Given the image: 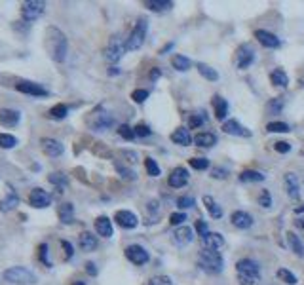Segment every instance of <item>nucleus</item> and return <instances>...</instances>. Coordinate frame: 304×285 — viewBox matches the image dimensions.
Listing matches in <instances>:
<instances>
[{
	"instance_id": "1",
	"label": "nucleus",
	"mask_w": 304,
	"mask_h": 285,
	"mask_svg": "<svg viewBox=\"0 0 304 285\" xmlns=\"http://www.w3.org/2000/svg\"><path fill=\"white\" fill-rule=\"evenodd\" d=\"M46 50L50 57L54 59L55 63H63L67 59V50H69V42H67V36L65 32L59 31L57 27H48L46 29Z\"/></svg>"
},
{
	"instance_id": "2",
	"label": "nucleus",
	"mask_w": 304,
	"mask_h": 285,
	"mask_svg": "<svg viewBox=\"0 0 304 285\" xmlns=\"http://www.w3.org/2000/svg\"><path fill=\"white\" fill-rule=\"evenodd\" d=\"M236 277L240 285H255L260 279V266L253 259H242L236 262Z\"/></svg>"
},
{
	"instance_id": "3",
	"label": "nucleus",
	"mask_w": 304,
	"mask_h": 285,
	"mask_svg": "<svg viewBox=\"0 0 304 285\" xmlns=\"http://www.w3.org/2000/svg\"><path fill=\"white\" fill-rule=\"evenodd\" d=\"M198 266L207 274H221L225 268V261H223V255L219 251L203 249L202 253L198 255Z\"/></svg>"
},
{
	"instance_id": "4",
	"label": "nucleus",
	"mask_w": 304,
	"mask_h": 285,
	"mask_svg": "<svg viewBox=\"0 0 304 285\" xmlns=\"http://www.w3.org/2000/svg\"><path fill=\"white\" fill-rule=\"evenodd\" d=\"M147 29H148V21L145 17H141L139 21L135 23V27H133V31L129 32V36L125 38V52H135V50H139L145 44Z\"/></svg>"
},
{
	"instance_id": "5",
	"label": "nucleus",
	"mask_w": 304,
	"mask_h": 285,
	"mask_svg": "<svg viewBox=\"0 0 304 285\" xmlns=\"http://www.w3.org/2000/svg\"><path fill=\"white\" fill-rule=\"evenodd\" d=\"M4 279L8 283H16V285L36 283V276L29 268H25V266H12V268H8L4 272Z\"/></svg>"
},
{
	"instance_id": "6",
	"label": "nucleus",
	"mask_w": 304,
	"mask_h": 285,
	"mask_svg": "<svg viewBox=\"0 0 304 285\" xmlns=\"http://www.w3.org/2000/svg\"><path fill=\"white\" fill-rule=\"evenodd\" d=\"M88 124L94 131H107L109 127L114 126V116L105 111L103 107H99L92 112V116L88 118Z\"/></svg>"
},
{
	"instance_id": "7",
	"label": "nucleus",
	"mask_w": 304,
	"mask_h": 285,
	"mask_svg": "<svg viewBox=\"0 0 304 285\" xmlns=\"http://www.w3.org/2000/svg\"><path fill=\"white\" fill-rule=\"evenodd\" d=\"M44 12H46V2L42 0H27L21 4V19L27 23L36 21L38 17H42Z\"/></svg>"
},
{
	"instance_id": "8",
	"label": "nucleus",
	"mask_w": 304,
	"mask_h": 285,
	"mask_svg": "<svg viewBox=\"0 0 304 285\" xmlns=\"http://www.w3.org/2000/svg\"><path fill=\"white\" fill-rule=\"evenodd\" d=\"M124 54H125V42L120 38V34H114L109 40V46L105 50V57H107V61H110V63H118Z\"/></svg>"
},
{
	"instance_id": "9",
	"label": "nucleus",
	"mask_w": 304,
	"mask_h": 285,
	"mask_svg": "<svg viewBox=\"0 0 304 285\" xmlns=\"http://www.w3.org/2000/svg\"><path fill=\"white\" fill-rule=\"evenodd\" d=\"M125 257H127V261L133 262V264H137V266L147 264V262L150 261V255H148L147 249L141 246H135V244L125 247Z\"/></svg>"
},
{
	"instance_id": "10",
	"label": "nucleus",
	"mask_w": 304,
	"mask_h": 285,
	"mask_svg": "<svg viewBox=\"0 0 304 285\" xmlns=\"http://www.w3.org/2000/svg\"><path fill=\"white\" fill-rule=\"evenodd\" d=\"M253 59H255V50L249 44H242V46L236 50V65H238V69L243 71V69L251 67Z\"/></svg>"
},
{
	"instance_id": "11",
	"label": "nucleus",
	"mask_w": 304,
	"mask_h": 285,
	"mask_svg": "<svg viewBox=\"0 0 304 285\" xmlns=\"http://www.w3.org/2000/svg\"><path fill=\"white\" fill-rule=\"evenodd\" d=\"M29 204L36 209H44V207H50L52 204V196L48 194L46 190L42 188H32L31 194H29Z\"/></svg>"
},
{
	"instance_id": "12",
	"label": "nucleus",
	"mask_w": 304,
	"mask_h": 285,
	"mask_svg": "<svg viewBox=\"0 0 304 285\" xmlns=\"http://www.w3.org/2000/svg\"><path fill=\"white\" fill-rule=\"evenodd\" d=\"M192 240H194V230L190 228V226H187V224H183V226L173 230V242L179 247L188 246Z\"/></svg>"
},
{
	"instance_id": "13",
	"label": "nucleus",
	"mask_w": 304,
	"mask_h": 285,
	"mask_svg": "<svg viewBox=\"0 0 304 285\" xmlns=\"http://www.w3.org/2000/svg\"><path fill=\"white\" fill-rule=\"evenodd\" d=\"M16 89L21 91V93L34 95V97H46L48 95L46 87H42L40 84H36V82H19V84H16Z\"/></svg>"
},
{
	"instance_id": "14",
	"label": "nucleus",
	"mask_w": 304,
	"mask_h": 285,
	"mask_svg": "<svg viewBox=\"0 0 304 285\" xmlns=\"http://www.w3.org/2000/svg\"><path fill=\"white\" fill-rule=\"evenodd\" d=\"M114 221L118 222V226H122V228L125 230H132L137 226V217H135V213H132V211H125V209H120V211H116V215H114Z\"/></svg>"
},
{
	"instance_id": "15",
	"label": "nucleus",
	"mask_w": 304,
	"mask_h": 285,
	"mask_svg": "<svg viewBox=\"0 0 304 285\" xmlns=\"http://www.w3.org/2000/svg\"><path fill=\"white\" fill-rule=\"evenodd\" d=\"M40 145H42V151L46 152L48 156H52V158L61 156L63 151H65V147H63L61 142L57 141V139H50V137L42 139V141H40Z\"/></svg>"
},
{
	"instance_id": "16",
	"label": "nucleus",
	"mask_w": 304,
	"mask_h": 285,
	"mask_svg": "<svg viewBox=\"0 0 304 285\" xmlns=\"http://www.w3.org/2000/svg\"><path fill=\"white\" fill-rule=\"evenodd\" d=\"M21 120V112L14 111V109H0V126L14 127L19 124Z\"/></svg>"
},
{
	"instance_id": "17",
	"label": "nucleus",
	"mask_w": 304,
	"mask_h": 285,
	"mask_svg": "<svg viewBox=\"0 0 304 285\" xmlns=\"http://www.w3.org/2000/svg\"><path fill=\"white\" fill-rule=\"evenodd\" d=\"M6 188H8L6 198L0 200V211H2V213H8L12 209H16L17 204H19V198H17V194L14 192V188H12V184H6Z\"/></svg>"
},
{
	"instance_id": "18",
	"label": "nucleus",
	"mask_w": 304,
	"mask_h": 285,
	"mask_svg": "<svg viewBox=\"0 0 304 285\" xmlns=\"http://www.w3.org/2000/svg\"><path fill=\"white\" fill-rule=\"evenodd\" d=\"M169 186H173V188H181V186H185L188 182V171L185 169V167H175L171 171V175H169Z\"/></svg>"
},
{
	"instance_id": "19",
	"label": "nucleus",
	"mask_w": 304,
	"mask_h": 285,
	"mask_svg": "<svg viewBox=\"0 0 304 285\" xmlns=\"http://www.w3.org/2000/svg\"><path fill=\"white\" fill-rule=\"evenodd\" d=\"M230 221H232L236 228L240 230H247L253 226V217L249 213H245V211H234L232 217H230Z\"/></svg>"
},
{
	"instance_id": "20",
	"label": "nucleus",
	"mask_w": 304,
	"mask_h": 285,
	"mask_svg": "<svg viewBox=\"0 0 304 285\" xmlns=\"http://www.w3.org/2000/svg\"><path fill=\"white\" fill-rule=\"evenodd\" d=\"M223 131L228 135H238V137H251L249 129H245V127H243L240 122H236V120L225 122V124H223Z\"/></svg>"
},
{
	"instance_id": "21",
	"label": "nucleus",
	"mask_w": 304,
	"mask_h": 285,
	"mask_svg": "<svg viewBox=\"0 0 304 285\" xmlns=\"http://www.w3.org/2000/svg\"><path fill=\"white\" fill-rule=\"evenodd\" d=\"M255 38L263 44L265 48H270V50H274V48H280V38L276 36V34H272V32L268 31H255Z\"/></svg>"
},
{
	"instance_id": "22",
	"label": "nucleus",
	"mask_w": 304,
	"mask_h": 285,
	"mask_svg": "<svg viewBox=\"0 0 304 285\" xmlns=\"http://www.w3.org/2000/svg\"><path fill=\"white\" fill-rule=\"evenodd\" d=\"M95 232L103 238H110L112 234H114V230H112V222H110L109 217L101 215V217H97V219H95Z\"/></svg>"
},
{
	"instance_id": "23",
	"label": "nucleus",
	"mask_w": 304,
	"mask_h": 285,
	"mask_svg": "<svg viewBox=\"0 0 304 285\" xmlns=\"http://www.w3.org/2000/svg\"><path fill=\"white\" fill-rule=\"evenodd\" d=\"M285 190H287L289 198L298 200V196H300V184H298V177L295 173L285 175Z\"/></svg>"
},
{
	"instance_id": "24",
	"label": "nucleus",
	"mask_w": 304,
	"mask_h": 285,
	"mask_svg": "<svg viewBox=\"0 0 304 285\" xmlns=\"http://www.w3.org/2000/svg\"><path fill=\"white\" fill-rule=\"evenodd\" d=\"M202 240H203V247H205V249L217 251V249H221V247L225 246V238L221 236L219 232H207Z\"/></svg>"
},
{
	"instance_id": "25",
	"label": "nucleus",
	"mask_w": 304,
	"mask_h": 285,
	"mask_svg": "<svg viewBox=\"0 0 304 285\" xmlns=\"http://www.w3.org/2000/svg\"><path fill=\"white\" fill-rule=\"evenodd\" d=\"M171 141L175 142V145H181V147H188L194 139L190 137L187 127H177V129L171 133Z\"/></svg>"
},
{
	"instance_id": "26",
	"label": "nucleus",
	"mask_w": 304,
	"mask_h": 285,
	"mask_svg": "<svg viewBox=\"0 0 304 285\" xmlns=\"http://www.w3.org/2000/svg\"><path fill=\"white\" fill-rule=\"evenodd\" d=\"M78 244L82 251H94L95 247H97V238L92 232H82L78 238Z\"/></svg>"
},
{
	"instance_id": "27",
	"label": "nucleus",
	"mask_w": 304,
	"mask_h": 285,
	"mask_svg": "<svg viewBox=\"0 0 304 285\" xmlns=\"http://www.w3.org/2000/svg\"><path fill=\"white\" fill-rule=\"evenodd\" d=\"M213 109H215V118L217 120L226 118V114H228V103H226V99H223L221 95H215V97H213Z\"/></svg>"
},
{
	"instance_id": "28",
	"label": "nucleus",
	"mask_w": 304,
	"mask_h": 285,
	"mask_svg": "<svg viewBox=\"0 0 304 285\" xmlns=\"http://www.w3.org/2000/svg\"><path fill=\"white\" fill-rule=\"evenodd\" d=\"M59 221L63 222V224H72L74 222V207H72V204H61L59 206Z\"/></svg>"
},
{
	"instance_id": "29",
	"label": "nucleus",
	"mask_w": 304,
	"mask_h": 285,
	"mask_svg": "<svg viewBox=\"0 0 304 285\" xmlns=\"http://www.w3.org/2000/svg\"><path fill=\"white\" fill-rule=\"evenodd\" d=\"M194 142L198 145V147H205V149H209V147H213L215 142H217V137L213 133H209V131H202V133H198L194 137Z\"/></svg>"
},
{
	"instance_id": "30",
	"label": "nucleus",
	"mask_w": 304,
	"mask_h": 285,
	"mask_svg": "<svg viewBox=\"0 0 304 285\" xmlns=\"http://www.w3.org/2000/svg\"><path fill=\"white\" fill-rule=\"evenodd\" d=\"M203 204H205L207 213H209L213 219H221V217H223V209H221V206H219L211 196H203Z\"/></svg>"
},
{
	"instance_id": "31",
	"label": "nucleus",
	"mask_w": 304,
	"mask_h": 285,
	"mask_svg": "<svg viewBox=\"0 0 304 285\" xmlns=\"http://www.w3.org/2000/svg\"><path fill=\"white\" fill-rule=\"evenodd\" d=\"M287 246L291 247V251L295 255H298V257H304V246L302 242L298 240V236L296 234H293V232H287Z\"/></svg>"
},
{
	"instance_id": "32",
	"label": "nucleus",
	"mask_w": 304,
	"mask_h": 285,
	"mask_svg": "<svg viewBox=\"0 0 304 285\" xmlns=\"http://www.w3.org/2000/svg\"><path fill=\"white\" fill-rule=\"evenodd\" d=\"M145 6L152 12H164V10L173 8L171 0H145Z\"/></svg>"
},
{
	"instance_id": "33",
	"label": "nucleus",
	"mask_w": 304,
	"mask_h": 285,
	"mask_svg": "<svg viewBox=\"0 0 304 285\" xmlns=\"http://www.w3.org/2000/svg\"><path fill=\"white\" fill-rule=\"evenodd\" d=\"M270 82L278 87H287L289 86V76L285 74V71L276 69V71H272V74H270Z\"/></svg>"
},
{
	"instance_id": "34",
	"label": "nucleus",
	"mask_w": 304,
	"mask_h": 285,
	"mask_svg": "<svg viewBox=\"0 0 304 285\" xmlns=\"http://www.w3.org/2000/svg\"><path fill=\"white\" fill-rule=\"evenodd\" d=\"M240 181L242 182H263L265 181V175L260 171H255V169H245L240 175Z\"/></svg>"
},
{
	"instance_id": "35",
	"label": "nucleus",
	"mask_w": 304,
	"mask_h": 285,
	"mask_svg": "<svg viewBox=\"0 0 304 285\" xmlns=\"http://www.w3.org/2000/svg\"><path fill=\"white\" fill-rule=\"evenodd\" d=\"M198 72H200L205 80H209V82L219 80V72L215 71V69H211L209 65H205V63H198Z\"/></svg>"
},
{
	"instance_id": "36",
	"label": "nucleus",
	"mask_w": 304,
	"mask_h": 285,
	"mask_svg": "<svg viewBox=\"0 0 304 285\" xmlns=\"http://www.w3.org/2000/svg\"><path fill=\"white\" fill-rule=\"evenodd\" d=\"M67 114H69V107H67V105H61V103L52 107L50 112H48V116H50V118H54V120H63Z\"/></svg>"
},
{
	"instance_id": "37",
	"label": "nucleus",
	"mask_w": 304,
	"mask_h": 285,
	"mask_svg": "<svg viewBox=\"0 0 304 285\" xmlns=\"http://www.w3.org/2000/svg\"><path fill=\"white\" fill-rule=\"evenodd\" d=\"M283 105H285L283 97H274V99H270L268 105H266V111L270 112V114H278V112L283 111Z\"/></svg>"
},
{
	"instance_id": "38",
	"label": "nucleus",
	"mask_w": 304,
	"mask_h": 285,
	"mask_svg": "<svg viewBox=\"0 0 304 285\" xmlns=\"http://www.w3.org/2000/svg\"><path fill=\"white\" fill-rule=\"evenodd\" d=\"M48 181L52 182V184H55L59 190L67 188V184H69V179H67V175L65 173H52L48 177Z\"/></svg>"
},
{
	"instance_id": "39",
	"label": "nucleus",
	"mask_w": 304,
	"mask_h": 285,
	"mask_svg": "<svg viewBox=\"0 0 304 285\" xmlns=\"http://www.w3.org/2000/svg\"><path fill=\"white\" fill-rule=\"evenodd\" d=\"M171 63H173V69H177V71H188L190 69V59H187L185 56H173V59H171Z\"/></svg>"
},
{
	"instance_id": "40",
	"label": "nucleus",
	"mask_w": 304,
	"mask_h": 285,
	"mask_svg": "<svg viewBox=\"0 0 304 285\" xmlns=\"http://www.w3.org/2000/svg\"><path fill=\"white\" fill-rule=\"evenodd\" d=\"M276 276H278L280 281H283V283H287V285L296 283V276L293 274V272H289L287 268H280L278 272H276Z\"/></svg>"
},
{
	"instance_id": "41",
	"label": "nucleus",
	"mask_w": 304,
	"mask_h": 285,
	"mask_svg": "<svg viewBox=\"0 0 304 285\" xmlns=\"http://www.w3.org/2000/svg\"><path fill=\"white\" fill-rule=\"evenodd\" d=\"M266 131H268V133H287L289 126L285 122H270V124L266 126Z\"/></svg>"
},
{
	"instance_id": "42",
	"label": "nucleus",
	"mask_w": 304,
	"mask_h": 285,
	"mask_svg": "<svg viewBox=\"0 0 304 285\" xmlns=\"http://www.w3.org/2000/svg\"><path fill=\"white\" fill-rule=\"evenodd\" d=\"M17 145V139L10 133H0V149H14Z\"/></svg>"
},
{
	"instance_id": "43",
	"label": "nucleus",
	"mask_w": 304,
	"mask_h": 285,
	"mask_svg": "<svg viewBox=\"0 0 304 285\" xmlns=\"http://www.w3.org/2000/svg\"><path fill=\"white\" fill-rule=\"evenodd\" d=\"M38 259L42 264L46 266H52V261H50V249H48V244H40L38 246Z\"/></svg>"
},
{
	"instance_id": "44",
	"label": "nucleus",
	"mask_w": 304,
	"mask_h": 285,
	"mask_svg": "<svg viewBox=\"0 0 304 285\" xmlns=\"http://www.w3.org/2000/svg\"><path fill=\"white\" fill-rule=\"evenodd\" d=\"M118 135H120L122 139H125V141L135 139V131H133V127H129L127 124H122V126L118 127Z\"/></svg>"
},
{
	"instance_id": "45",
	"label": "nucleus",
	"mask_w": 304,
	"mask_h": 285,
	"mask_svg": "<svg viewBox=\"0 0 304 285\" xmlns=\"http://www.w3.org/2000/svg\"><path fill=\"white\" fill-rule=\"evenodd\" d=\"M145 167H147V173L150 177H158L160 175V166L152 158H145Z\"/></svg>"
},
{
	"instance_id": "46",
	"label": "nucleus",
	"mask_w": 304,
	"mask_h": 285,
	"mask_svg": "<svg viewBox=\"0 0 304 285\" xmlns=\"http://www.w3.org/2000/svg\"><path fill=\"white\" fill-rule=\"evenodd\" d=\"M202 124H205V114L203 112H196V114H190V122H188V126L192 127H200Z\"/></svg>"
},
{
	"instance_id": "47",
	"label": "nucleus",
	"mask_w": 304,
	"mask_h": 285,
	"mask_svg": "<svg viewBox=\"0 0 304 285\" xmlns=\"http://www.w3.org/2000/svg\"><path fill=\"white\" fill-rule=\"evenodd\" d=\"M188 164H190V167L198 169V171H203V169H207V167H209V160L207 158H192Z\"/></svg>"
},
{
	"instance_id": "48",
	"label": "nucleus",
	"mask_w": 304,
	"mask_h": 285,
	"mask_svg": "<svg viewBox=\"0 0 304 285\" xmlns=\"http://www.w3.org/2000/svg\"><path fill=\"white\" fill-rule=\"evenodd\" d=\"M133 131H135V137H148V135H152V129L147 124H137V126L133 127Z\"/></svg>"
},
{
	"instance_id": "49",
	"label": "nucleus",
	"mask_w": 304,
	"mask_h": 285,
	"mask_svg": "<svg viewBox=\"0 0 304 285\" xmlns=\"http://www.w3.org/2000/svg\"><path fill=\"white\" fill-rule=\"evenodd\" d=\"M148 285H173V281L169 276H154V277H150Z\"/></svg>"
},
{
	"instance_id": "50",
	"label": "nucleus",
	"mask_w": 304,
	"mask_h": 285,
	"mask_svg": "<svg viewBox=\"0 0 304 285\" xmlns=\"http://www.w3.org/2000/svg\"><path fill=\"white\" fill-rule=\"evenodd\" d=\"M194 198L192 196H181L179 200H177V206H179V209H188V207H194Z\"/></svg>"
},
{
	"instance_id": "51",
	"label": "nucleus",
	"mask_w": 304,
	"mask_h": 285,
	"mask_svg": "<svg viewBox=\"0 0 304 285\" xmlns=\"http://www.w3.org/2000/svg\"><path fill=\"white\" fill-rule=\"evenodd\" d=\"M258 204H260V207H265V209H268V207L272 206V198H270V192H268V190H263V192H260Z\"/></svg>"
},
{
	"instance_id": "52",
	"label": "nucleus",
	"mask_w": 304,
	"mask_h": 285,
	"mask_svg": "<svg viewBox=\"0 0 304 285\" xmlns=\"http://www.w3.org/2000/svg\"><path fill=\"white\" fill-rule=\"evenodd\" d=\"M148 97V89H135L132 93V99L135 103H145Z\"/></svg>"
},
{
	"instance_id": "53",
	"label": "nucleus",
	"mask_w": 304,
	"mask_h": 285,
	"mask_svg": "<svg viewBox=\"0 0 304 285\" xmlns=\"http://www.w3.org/2000/svg\"><path fill=\"white\" fill-rule=\"evenodd\" d=\"M185 221H187V215L185 213H171L169 215V224H173V226H179V224H183Z\"/></svg>"
},
{
	"instance_id": "54",
	"label": "nucleus",
	"mask_w": 304,
	"mask_h": 285,
	"mask_svg": "<svg viewBox=\"0 0 304 285\" xmlns=\"http://www.w3.org/2000/svg\"><path fill=\"white\" fill-rule=\"evenodd\" d=\"M274 151L280 152V154H287V152L291 151V145L285 141H278V142H274Z\"/></svg>"
},
{
	"instance_id": "55",
	"label": "nucleus",
	"mask_w": 304,
	"mask_h": 285,
	"mask_svg": "<svg viewBox=\"0 0 304 285\" xmlns=\"http://www.w3.org/2000/svg\"><path fill=\"white\" fill-rule=\"evenodd\" d=\"M116 171L122 175L124 179H129V181H133V179H135V173H133L132 169H127V167L120 166V164H116Z\"/></svg>"
},
{
	"instance_id": "56",
	"label": "nucleus",
	"mask_w": 304,
	"mask_h": 285,
	"mask_svg": "<svg viewBox=\"0 0 304 285\" xmlns=\"http://www.w3.org/2000/svg\"><path fill=\"white\" fill-rule=\"evenodd\" d=\"M196 232H198V234H200L202 238L205 236V234L209 232V228H207V222L202 221V219H200V221H196Z\"/></svg>"
},
{
	"instance_id": "57",
	"label": "nucleus",
	"mask_w": 304,
	"mask_h": 285,
	"mask_svg": "<svg viewBox=\"0 0 304 285\" xmlns=\"http://www.w3.org/2000/svg\"><path fill=\"white\" fill-rule=\"evenodd\" d=\"M61 246H63V249H65V259H67V261H69V259H72V255H74V249H72V246H70L67 240H63Z\"/></svg>"
},
{
	"instance_id": "58",
	"label": "nucleus",
	"mask_w": 304,
	"mask_h": 285,
	"mask_svg": "<svg viewBox=\"0 0 304 285\" xmlns=\"http://www.w3.org/2000/svg\"><path fill=\"white\" fill-rule=\"evenodd\" d=\"M226 175H228V171H226L225 167H215V169L211 171V177H213V179H225Z\"/></svg>"
},
{
	"instance_id": "59",
	"label": "nucleus",
	"mask_w": 304,
	"mask_h": 285,
	"mask_svg": "<svg viewBox=\"0 0 304 285\" xmlns=\"http://www.w3.org/2000/svg\"><path fill=\"white\" fill-rule=\"evenodd\" d=\"M86 272L90 276H97V266H95L94 262H88L86 264Z\"/></svg>"
},
{
	"instance_id": "60",
	"label": "nucleus",
	"mask_w": 304,
	"mask_h": 285,
	"mask_svg": "<svg viewBox=\"0 0 304 285\" xmlns=\"http://www.w3.org/2000/svg\"><path fill=\"white\" fill-rule=\"evenodd\" d=\"M162 76V71L160 69H152V72H150V80H158Z\"/></svg>"
},
{
	"instance_id": "61",
	"label": "nucleus",
	"mask_w": 304,
	"mask_h": 285,
	"mask_svg": "<svg viewBox=\"0 0 304 285\" xmlns=\"http://www.w3.org/2000/svg\"><path fill=\"white\" fill-rule=\"evenodd\" d=\"M173 48V42H169V44H165L164 48H162V50H160V56H164L165 52H167V50H171Z\"/></svg>"
},
{
	"instance_id": "62",
	"label": "nucleus",
	"mask_w": 304,
	"mask_h": 285,
	"mask_svg": "<svg viewBox=\"0 0 304 285\" xmlns=\"http://www.w3.org/2000/svg\"><path fill=\"white\" fill-rule=\"evenodd\" d=\"M300 211H304V204L300 207H298V209H296V213H300Z\"/></svg>"
},
{
	"instance_id": "63",
	"label": "nucleus",
	"mask_w": 304,
	"mask_h": 285,
	"mask_svg": "<svg viewBox=\"0 0 304 285\" xmlns=\"http://www.w3.org/2000/svg\"><path fill=\"white\" fill-rule=\"evenodd\" d=\"M298 226H302V228H304V219H300V221H298Z\"/></svg>"
},
{
	"instance_id": "64",
	"label": "nucleus",
	"mask_w": 304,
	"mask_h": 285,
	"mask_svg": "<svg viewBox=\"0 0 304 285\" xmlns=\"http://www.w3.org/2000/svg\"><path fill=\"white\" fill-rule=\"evenodd\" d=\"M72 285H86V283H84V281H74Z\"/></svg>"
}]
</instances>
